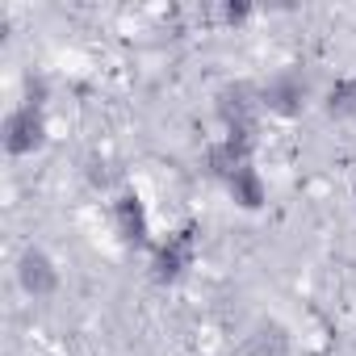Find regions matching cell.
Segmentation results:
<instances>
[{"instance_id":"277c9868","label":"cell","mask_w":356,"mask_h":356,"mask_svg":"<svg viewBox=\"0 0 356 356\" xmlns=\"http://www.w3.org/2000/svg\"><path fill=\"white\" fill-rule=\"evenodd\" d=\"M260 97H264V113L268 118H281V122H293L310 109L314 101V88L310 80L302 76V67H281L273 72L264 84H260Z\"/></svg>"},{"instance_id":"7a4b0ae2","label":"cell","mask_w":356,"mask_h":356,"mask_svg":"<svg viewBox=\"0 0 356 356\" xmlns=\"http://www.w3.org/2000/svg\"><path fill=\"white\" fill-rule=\"evenodd\" d=\"M214 118H218L222 134H256L260 138V118H264L260 84H252V80H227L214 92Z\"/></svg>"},{"instance_id":"ba28073f","label":"cell","mask_w":356,"mask_h":356,"mask_svg":"<svg viewBox=\"0 0 356 356\" xmlns=\"http://www.w3.org/2000/svg\"><path fill=\"white\" fill-rule=\"evenodd\" d=\"M222 189H227L231 206H235V210H248V214L264 210V202H268V181H264V172H260L256 163L239 168V172L231 176V181H227Z\"/></svg>"},{"instance_id":"30bf717a","label":"cell","mask_w":356,"mask_h":356,"mask_svg":"<svg viewBox=\"0 0 356 356\" xmlns=\"http://www.w3.org/2000/svg\"><path fill=\"white\" fill-rule=\"evenodd\" d=\"M323 113L343 122V118H356V72L352 76H339L327 92H323Z\"/></svg>"},{"instance_id":"8992f818","label":"cell","mask_w":356,"mask_h":356,"mask_svg":"<svg viewBox=\"0 0 356 356\" xmlns=\"http://www.w3.org/2000/svg\"><path fill=\"white\" fill-rule=\"evenodd\" d=\"M13 277H17L22 293H26V298H34V302H47V298H55V293H59V285H63L59 260H55V256L42 248V243H26V248L17 252Z\"/></svg>"},{"instance_id":"9c48e42d","label":"cell","mask_w":356,"mask_h":356,"mask_svg":"<svg viewBox=\"0 0 356 356\" xmlns=\"http://www.w3.org/2000/svg\"><path fill=\"white\" fill-rule=\"evenodd\" d=\"M248 356H289V331L281 323H256V331L248 335Z\"/></svg>"},{"instance_id":"7c38bea8","label":"cell","mask_w":356,"mask_h":356,"mask_svg":"<svg viewBox=\"0 0 356 356\" xmlns=\"http://www.w3.org/2000/svg\"><path fill=\"white\" fill-rule=\"evenodd\" d=\"M352 214H356V181H352Z\"/></svg>"},{"instance_id":"8fae6325","label":"cell","mask_w":356,"mask_h":356,"mask_svg":"<svg viewBox=\"0 0 356 356\" xmlns=\"http://www.w3.org/2000/svg\"><path fill=\"white\" fill-rule=\"evenodd\" d=\"M252 17H256V9L248 5V0H227V5H218V22L222 26H243Z\"/></svg>"},{"instance_id":"5b68a950","label":"cell","mask_w":356,"mask_h":356,"mask_svg":"<svg viewBox=\"0 0 356 356\" xmlns=\"http://www.w3.org/2000/svg\"><path fill=\"white\" fill-rule=\"evenodd\" d=\"M109 222H113V235L126 252H151L155 248L151 214H147V202L138 197V189H122L109 202Z\"/></svg>"},{"instance_id":"6da1fadb","label":"cell","mask_w":356,"mask_h":356,"mask_svg":"<svg viewBox=\"0 0 356 356\" xmlns=\"http://www.w3.org/2000/svg\"><path fill=\"white\" fill-rule=\"evenodd\" d=\"M197 256H202V227L181 222V227H172L168 235L155 239V248L147 252V273L155 285H181L193 273Z\"/></svg>"},{"instance_id":"52a82bcc","label":"cell","mask_w":356,"mask_h":356,"mask_svg":"<svg viewBox=\"0 0 356 356\" xmlns=\"http://www.w3.org/2000/svg\"><path fill=\"white\" fill-rule=\"evenodd\" d=\"M256 147H260V138H256V134H222V138H214V143L206 147L202 168H206L210 181L227 185L239 168L256 163Z\"/></svg>"},{"instance_id":"3957f363","label":"cell","mask_w":356,"mask_h":356,"mask_svg":"<svg viewBox=\"0 0 356 356\" xmlns=\"http://www.w3.org/2000/svg\"><path fill=\"white\" fill-rule=\"evenodd\" d=\"M0 143H5V155H9V159H30V155H38V151L51 143V118H47V105L17 101V105L5 113V126H0Z\"/></svg>"}]
</instances>
